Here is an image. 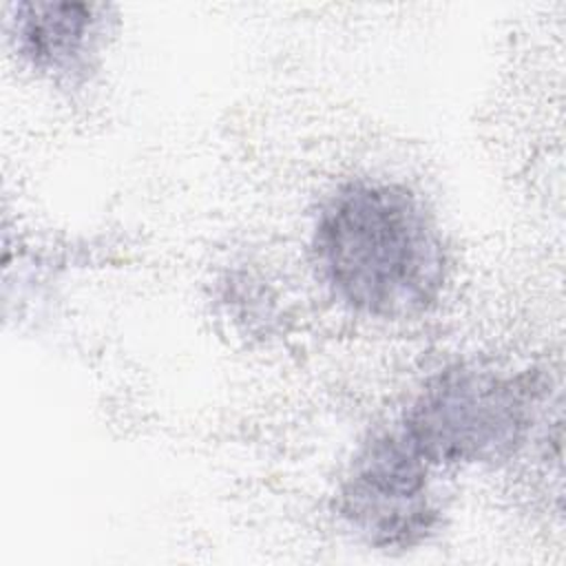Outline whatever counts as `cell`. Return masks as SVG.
<instances>
[{
	"label": "cell",
	"instance_id": "1",
	"mask_svg": "<svg viewBox=\"0 0 566 566\" xmlns=\"http://www.w3.org/2000/svg\"><path fill=\"white\" fill-rule=\"evenodd\" d=\"M318 279L349 312L378 321L427 314L447 283L440 230L407 186L356 179L329 195L314 221Z\"/></svg>",
	"mask_w": 566,
	"mask_h": 566
},
{
	"label": "cell",
	"instance_id": "2",
	"mask_svg": "<svg viewBox=\"0 0 566 566\" xmlns=\"http://www.w3.org/2000/svg\"><path fill=\"white\" fill-rule=\"evenodd\" d=\"M544 400L537 371L453 363L422 382L398 429L431 467L495 464L526 444Z\"/></svg>",
	"mask_w": 566,
	"mask_h": 566
},
{
	"label": "cell",
	"instance_id": "3",
	"mask_svg": "<svg viewBox=\"0 0 566 566\" xmlns=\"http://www.w3.org/2000/svg\"><path fill=\"white\" fill-rule=\"evenodd\" d=\"M433 467L400 429L382 431L360 447L345 475L336 509L376 548H409L436 526L429 489Z\"/></svg>",
	"mask_w": 566,
	"mask_h": 566
},
{
	"label": "cell",
	"instance_id": "4",
	"mask_svg": "<svg viewBox=\"0 0 566 566\" xmlns=\"http://www.w3.org/2000/svg\"><path fill=\"white\" fill-rule=\"evenodd\" d=\"M104 33V18L93 4L24 2L15 7L13 35L18 53L55 77L86 71Z\"/></svg>",
	"mask_w": 566,
	"mask_h": 566
}]
</instances>
